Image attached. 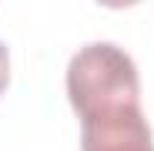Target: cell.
<instances>
[{"mask_svg": "<svg viewBox=\"0 0 154 151\" xmlns=\"http://www.w3.org/2000/svg\"><path fill=\"white\" fill-rule=\"evenodd\" d=\"M65 92L77 119L98 110L139 104V71L125 48L113 42H89L68 59Z\"/></svg>", "mask_w": 154, "mask_h": 151, "instance_id": "1", "label": "cell"}, {"mask_svg": "<svg viewBox=\"0 0 154 151\" xmlns=\"http://www.w3.org/2000/svg\"><path fill=\"white\" fill-rule=\"evenodd\" d=\"M80 151H154L142 107H113L80 119Z\"/></svg>", "mask_w": 154, "mask_h": 151, "instance_id": "2", "label": "cell"}, {"mask_svg": "<svg viewBox=\"0 0 154 151\" xmlns=\"http://www.w3.org/2000/svg\"><path fill=\"white\" fill-rule=\"evenodd\" d=\"M9 86V48L0 42V95Z\"/></svg>", "mask_w": 154, "mask_h": 151, "instance_id": "3", "label": "cell"}]
</instances>
